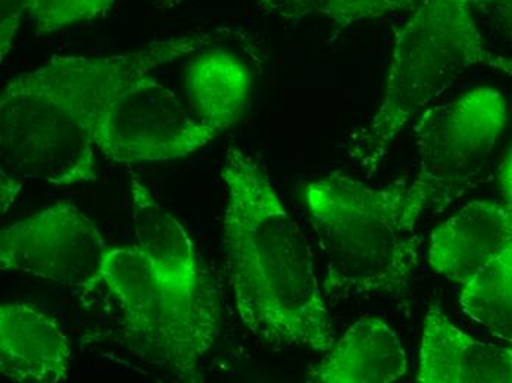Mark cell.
Wrapping results in <instances>:
<instances>
[{
    "label": "cell",
    "mask_w": 512,
    "mask_h": 383,
    "mask_svg": "<svg viewBox=\"0 0 512 383\" xmlns=\"http://www.w3.org/2000/svg\"><path fill=\"white\" fill-rule=\"evenodd\" d=\"M208 42L170 37L126 54L58 56L15 77L0 95L2 170L53 186L93 182L95 130L106 108L134 80Z\"/></svg>",
    "instance_id": "1"
},
{
    "label": "cell",
    "mask_w": 512,
    "mask_h": 383,
    "mask_svg": "<svg viewBox=\"0 0 512 383\" xmlns=\"http://www.w3.org/2000/svg\"><path fill=\"white\" fill-rule=\"evenodd\" d=\"M223 180L224 252L243 325L270 347L329 353L333 320L304 233L251 155L230 148Z\"/></svg>",
    "instance_id": "2"
},
{
    "label": "cell",
    "mask_w": 512,
    "mask_h": 383,
    "mask_svg": "<svg viewBox=\"0 0 512 383\" xmlns=\"http://www.w3.org/2000/svg\"><path fill=\"white\" fill-rule=\"evenodd\" d=\"M326 263L330 297L401 295L417 267V221L426 210L414 183L373 188L336 174L304 188Z\"/></svg>",
    "instance_id": "3"
},
{
    "label": "cell",
    "mask_w": 512,
    "mask_h": 383,
    "mask_svg": "<svg viewBox=\"0 0 512 383\" xmlns=\"http://www.w3.org/2000/svg\"><path fill=\"white\" fill-rule=\"evenodd\" d=\"M474 67L512 76V59L486 45L465 0H420L396 37L382 102L351 152L355 163L376 171L412 118Z\"/></svg>",
    "instance_id": "4"
},
{
    "label": "cell",
    "mask_w": 512,
    "mask_h": 383,
    "mask_svg": "<svg viewBox=\"0 0 512 383\" xmlns=\"http://www.w3.org/2000/svg\"><path fill=\"white\" fill-rule=\"evenodd\" d=\"M102 283L137 350L181 381H202V363L217 342L221 320L208 285L187 288L162 279L136 245L109 248Z\"/></svg>",
    "instance_id": "5"
},
{
    "label": "cell",
    "mask_w": 512,
    "mask_h": 383,
    "mask_svg": "<svg viewBox=\"0 0 512 383\" xmlns=\"http://www.w3.org/2000/svg\"><path fill=\"white\" fill-rule=\"evenodd\" d=\"M507 121V101L486 86L421 115L415 126L418 173L412 183L426 210H442L473 188Z\"/></svg>",
    "instance_id": "6"
},
{
    "label": "cell",
    "mask_w": 512,
    "mask_h": 383,
    "mask_svg": "<svg viewBox=\"0 0 512 383\" xmlns=\"http://www.w3.org/2000/svg\"><path fill=\"white\" fill-rule=\"evenodd\" d=\"M215 137L193 120L173 90L148 74L134 80L103 112L95 145L112 163L152 164L189 157Z\"/></svg>",
    "instance_id": "7"
},
{
    "label": "cell",
    "mask_w": 512,
    "mask_h": 383,
    "mask_svg": "<svg viewBox=\"0 0 512 383\" xmlns=\"http://www.w3.org/2000/svg\"><path fill=\"white\" fill-rule=\"evenodd\" d=\"M108 251L95 221L74 204L45 208L0 233L2 270L67 288L90 289L102 283Z\"/></svg>",
    "instance_id": "8"
},
{
    "label": "cell",
    "mask_w": 512,
    "mask_h": 383,
    "mask_svg": "<svg viewBox=\"0 0 512 383\" xmlns=\"http://www.w3.org/2000/svg\"><path fill=\"white\" fill-rule=\"evenodd\" d=\"M511 247L510 208L474 201L436 227L429 248L430 266L462 286Z\"/></svg>",
    "instance_id": "9"
},
{
    "label": "cell",
    "mask_w": 512,
    "mask_h": 383,
    "mask_svg": "<svg viewBox=\"0 0 512 383\" xmlns=\"http://www.w3.org/2000/svg\"><path fill=\"white\" fill-rule=\"evenodd\" d=\"M71 364L67 336L52 317L27 304H2V376L20 383H59L70 379Z\"/></svg>",
    "instance_id": "10"
},
{
    "label": "cell",
    "mask_w": 512,
    "mask_h": 383,
    "mask_svg": "<svg viewBox=\"0 0 512 383\" xmlns=\"http://www.w3.org/2000/svg\"><path fill=\"white\" fill-rule=\"evenodd\" d=\"M417 381L512 383V348L471 338L432 307L424 320Z\"/></svg>",
    "instance_id": "11"
},
{
    "label": "cell",
    "mask_w": 512,
    "mask_h": 383,
    "mask_svg": "<svg viewBox=\"0 0 512 383\" xmlns=\"http://www.w3.org/2000/svg\"><path fill=\"white\" fill-rule=\"evenodd\" d=\"M407 369V353L395 330L376 317H364L334 342L309 378L320 383H390Z\"/></svg>",
    "instance_id": "12"
},
{
    "label": "cell",
    "mask_w": 512,
    "mask_h": 383,
    "mask_svg": "<svg viewBox=\"0 0 512 383\" xmlns=\"http://www.w3.org/2000/svg\"><path fill=\"white\" fill-rule=\"evenodd\" d=\"M184 105L193 120L215 136L239 121L252 93V76L237 56L208 49L184 70Z\"/></svg>",
    "instance_id": "13"
},
{
    "label": "cell",
    "mask_w": 512,
    "mask_h": 383,
    "mask_svg": "<svg viewBox=\"0 0 512 383\" xmlns=\"http://www.w3.org/2000/svg\"><path fill=\"white\" fill-rule=\"evenodd\" d=\"M131 208L136 247L168 282L187 288L206 285L192 239L176 217L171 216L155 198L151 189L133 177Z\"/></svg>",
    "instance_id": "14"
},
{
    "label": "cell",
    "mask_w": 512,
    "mask_h": 383,
    "mask_svg": "<svg viewBox=\"0 0 512 383\" xmlns=\"http://www.w3.org/2000/svg\"><path fill=\"white\" fill-rule=\"evenodd\" d=\"M460 301L468 317L512 345V247L462 285Z\"/></svg>",
    "instance_id": "15"
},
{
    "label": "cell",
    "mask_w": 512,
    "mask_h": 383,
    "mask_svg": "<svg viewBox=\"0 0 512 383\" xmlns=\"http://www.w3.org/2000/svg\"><path fill=\"white\" fill-rule=\"evenodd\" d=\"M420 0H258L262 11L284 20L320 18L337 26H352L401 11Z\"/></svg>",
    "instance_id": "16"
},
{
    "label": "cell",
    "mask_w": 512,
    "mask_h": 383,
    "mask_svg": "<svg viewBox=\"0 0 512 383\" xmlns=\"http://www.w3.org/2000/svg\"><path fill=\"white\" fill-rule=\"evenodd\" d=\"M115 0H30L27 17L39 36L102 17Z\"/></svg>",
    "instance_id": "17"
},
{
    "label": "cell",
    "mask_w": 512,
    "mask_h": 383,
    "mask_svg": "<svg viewBox=\"0 0 512 383\" xmlns=\"http://www.w3.org/2000/svg\"><path fill=\"white\" fill-rule=\"evenodd\" d=\"M30 0H0V58L5 59L11 51L15 34L28 14Z\"/></svg>",
    "instance_id": "18"
},
{
    "label": "cell",
    "mask_w": 512,
    "mask_h": 383,
    "mask_svg": "<svg viewBox=\"0 0 512 383\" xmlns=\"http://www.w3.org/2000/svg\"><path fill=\"white\" fill-rule=\"evenodd\" d=\"M18 193H20V183H18L17 177L2 170V213H6L14 204Z\"/></svg>",
    "instance_id": "19"
},
{
    "label": "cell",
    "mask_w": 512,
    "mask_h": 383,
    "mask_svg": "<svg viewBox=\"0 0 512 383\" xmlns=\"http://www.w3.org/2000/svg\"><path fill=\"white\" fill-rule=\"evenodd\" d=\"M496 20L508 33L512 34V0H501L493 6Z\"/></svg>",
    "instance_id": "20"
},
{
    "label": "cell",
    "mask_w": 512,
    "mask_h": 383,
    "mask_svg": "<svg viewBox=\"0 0 512 383\" xmlns=\"http://www.w3.org/2000/svg\"><path fill=\"white\" fill-rule=\"evenodd\" d=\"M502 189H504L505 199H507V207L512 213V151L502 167L501 173Z\"/></svg>",
    "instance_id": "21"
},
{
    "label": "cell",
    "mask_w": 512,
    "mask_h": 383,
    "mask_svg": "<svg viewBox=\"0 0 512 383\" xmlns=\"http://www.w3.org/2000/svg\"><path fill=\"white\" fill-rule=\"evenodd\" d=\"M470 6H495L501 0H465Z\"/></svg>",
    "instance_id": "22"
},
{
    "label": "cell",
    "mask_w": 512,
    "mask_h": 383,
    "mask_svg": "<svg viewBox=\"0 0 512 383\" xmlns=\"http://www.w3.org/2000/svg\"><path fill=\"white\" fill-rule=\"evenodd\" d=\"M159 3H161V6H164V8H174V6L179 5L181 0H158Z\"/></svg>",
    "instance_id": "23"
}]
</instances>
